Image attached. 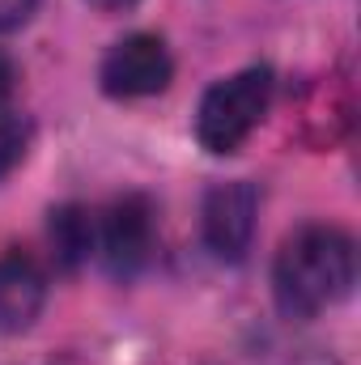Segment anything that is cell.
<instances>
[{"label": "cell", "instance_id": "1", "mask_svg": "<svg viewBox=\"0 0 361 365\" xmlns=\"http://www.w3.org/2000/svg\"><path fill=\"white\" fill-rule=\"evenodd\" d=\"M357 276V247L336 225H302L293 230L272 268V293L285 319H315L336 306Z\"/></svg>", "mask_w": 361, "mask_h": 365}, {"label": "cell", "instance_id": "2", "mask_svg": "<svg viewBox=\"0 0 361 365\" xmlns=\"http://www.w3.org/2000/svg\"><path fill=\"white\" fill-rule=\"evenodd\" d=\"M272 102V73L268 68H243L204 93L195 110V136L208 153L225 158L243 149V140L260 128Z\"/></svg>", "mask_w": 361, "mask_h": 365}, {"label": "cell", "instance_id": "3", "mask_svg": "<svg viewBox=\"0 0 361 365\" xmlns=\"http://www.w3.org/2000/svg\"><path fill=\"white\" fill-rule=\"evenodd\" d=\"M98 77L111 98H149L171 86L175 60L158 34H128L106 51Z\"/></svg>", "mask_w": 361, "mask_h": 365}, {"label": "cell", "instance_id": "4", "mask_svg": "<svg viewBox=\"0 0 361 365\" xmlns=\"http://www.w3.org/2000/svg\"><path fill=\"white\" fill-rule=\"evenodd\" d=\"M255 217H260V191L247 179L217 182L204 195V242L217 259L238 264L251 251L255 238Z\"/></svg>", "mask_w": 361, "mask_h": 365}, {"label": "cell", "instance_id": "5", "mask_svg": "<svg viewBox=\"0 0 361 365\" xmlns=\"http://www.w3.org/2000/svg\"><path fill=\"white\" fill-rule=\"evenodd\" d=\"M102 264L115 276H136L153 255V208L141 195H123L106 208L98 225Z\"/></svg>", "mask_w": 361, "mask_h": 365}, {"label": "cell", "instance_id": "6", "mask_svg": "<svg viewBox=\"0 0 361 365\" xmlns=\"http://www.w3.org/2000/svg\"><path fill=\"white\" fill-rule=\"evenodd\" d=\"M43 302H47V280L39 264L21 251L0 255V331L4 336L26 331L39 319Z\"/></svg>", "mask_w": 361, "mask_h": 365}, {"label": "cell", "instance_id": "7", "mask_svg": "<svg viewBox=\"0 0 361 365\" xmlns=\"http://www.w3.org/2000/svg\"><path fill=\"white\" fill-rule=\"evenodd\" d=\"M51 247H56V255H60L64 268L81 264L93 251L90 217H86L81 208H60V212H51Z\"/></svg>", "mask_w": 361, "mask_h": 365}, {"label": "cell", "instance_id": "8", "mask_svg": "<svg viewBox=\"0 0 361 365\" xmlns=\"http://www.w3.org/2000/svg\"><path fill=\"white\" fill-rule=\"evenodd\" d=\"M26 153V123L0 106V175H9Z\"/></svg>", "mask_w": 361, "mask_h": 365}, {"label": "cell", "instance_id": "9", "mask_svg": "<svg viewBox=\"0 0 361 365\" xmlns=\"http://www.w3.org/2000/svg\"><path fill=\"white\" fill-rule=\"evenodd\" d=\"M30 13H34V0H0V30L21 26Z\"/></svg>", "mask_w": 361, "mask_h": 365}, {"label": "cell", "instance_id": "10", "mask_svg": "<svg viewBox=\"0 0 361 365\" xmlns=\"http://www.w3.org/2000/svg\"><path fill=\"white\" fill-rule=\"evenodd\" d=\"M13 81H17V73H13V60L0 51V106L9 102V93H13Z\"/></svg>", "mask_w": 361, "mask_h": 365}, {"label": "cell", "instance_id": "11", "mask_svg": "<svg viewBox=\"0 0 361 365\" xmlns=\"http://www.w3.org/2000/svg\"><path fill=\"white\" fill-rule=\"evenodd\" d=\"M93 9H102V13H119V9H128V4H136V0H90Z\"/></svg>", "mask_w": 361, "mask_h": 365}]
</instances>
